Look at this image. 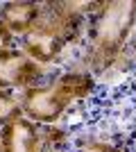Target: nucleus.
<instances>
[{
    "instance_id": "obj_1",
    "label": "nucleus",
    "mask_w": 136,
    "mask_h": 152,
    "mask_svg": "<svg viewBox=\"0 0 136 152\" xmlns=\"http://www.w3.org/2000/svg\"><path fill=\"white\" fill-rule=\"evenodd\" d=\"M136 32V0H107L100 2L97 12L86 25L84 64L86 73L104 75L116 68L123 50Z\"/></svg>"
},
{
    "instance_id": "obj_2",
    "label": "nucleus",
    "mask_w": 136,
    "mask_h": 152,
    "mask_svg": "<svg viewBox=\"0 0 136 152\" xmlns=\"http://www.w3.org/2000/svg\"><path fill=\"white\" fill-rule=\"evenodd\" d=\"M97 80L86 70H64L20 93L23 116L36 125H57L75 104L95 95Z\"/></svg>"
},
{
    "instance_id": "obj_3",
    "label": "nucleus",
    "mask_w": 136,
    "mask_h": 152,
    "mask_svg": "<svg viewBox=\"0 0 136 152\" xmlns=\"http://www.w3.org/2000/svg\"><path fill=\"white\" fill-rule=\"evenodd\" d=\"M89 18L75 12L68 2H45L39 23L30 34L20 39L18 48L36 64L50 68L68 45L77 43L82 34H86Z\"/></svg>"
},
{
    "instance_id": "obj_4",
    "label": "nucleus",
    "mask_w": 136,
    "mask_h": 152,
    "mask_svg": "<svg viewBox=\"0 0 136 152\" xmlns=\"http://www.w3.org/2000/svg\"><path fill=\"white\" fill-rule=\"evenodd\" d=\"M48 73L50 68L30 59L20 48H9L0 52V89L5 91L23 93L48 80Z\"/></svg>"
},
{
    "instance_id": "obj_5",
    "label": "nucleus",
    "mask_w": 136,
    "mask_h": 152,
    "mask_svg": "<svg viewBox=\"0 0 136 152\" xmlns=\"http://www.w3.org/2000/svg\"><path fill=\"white\" fill-rule=\"evenodd\" d=\"M0 141L2 152H45L41 127L25 116L0 127Z\"/></svg>"
},
{
    "instance_id": "obj_6",
    "label": "nucleus",
    "mask_w": 136,
    "mask_h": 152,
    "mask_svg": "<svg viewBox=\"0 0 136 152\" xmlns=\"http://www.w3.org/2000/svg\"><path fill=\"white\" fill-rule=\"evenodd\" d=\"M45 9V2H34V0H7L0 2V20L9 27L14 37L23 39L32 32V27L39 23L41 14Z\"/></svg>"
},
{
    "instance_id": "obj_7",
    "label": "nucleus",
    "mask_w": 136,
    "mask_h": 152,
    "mask_svg": "<svg viewBox=\"0 0 136 152\" xmlns=\"http://www.w3.org/2000/svg\"><path fill=\"white\" fill-rule=\"evenodd\" d=\"M41 127V136H43V145L45 152H68V143H71V134L66 127L57 125H39Z\"/></svg>"
},
{
    "instance_id": "obj_8",
    "label": "nucleus",
    "mask_w": 136,
    "mask_h": 152,
    "mask_svg": "<svg viewBox=\"0 0 136 152\" xmlns=\"http://www.w3.org/2000/svg\"><path fill=\"white\" fill-rule=\"evenodd\" d=\"M23 116V104H20V93L16 91L0 89V127L9 125L12 121Z\"/></svg>"
},
{
    "instance_id": "obj_9",
    "label": "nucleus",
    "mask_w": 136,
    "mask_h": 152,
    "mask_svg": "<svg viewBox=\"0 0 136 152\" xmlns=\"http://www.w3.org/2000/svg\"><path fill=\"white\" fill-rule=\"evenodd\" d=\"M132 68H136V37L127 43V48L123 50V55H120V59L116 61V68L113 70L127 73V70H132Z\"/></svg>"
},
{
    "instance_id": "obj_10",
    "label": "nucleus",
    "mask_w": 136,
    "mask_h": 152,
    "mask_svg": "<svg viewBox=\"0 0 136 152\" xmlns=\"http://www.w3.org/2000/svg\"><path fill=\"white\" fill-rule=\"evenodd\" d=\"M79 152H125V150L102 139H86L79 148Z\"/></svg>"
},
{
    "instance_id": "obj_11",
    "label": "nucleus",
    "mask_w": 136,
    "mask_h": 152,
    "mask_svg": "<svg viewBox=\"0 0 136 152\" xmlns=\"http://www.w3.org/2000/svg\"><path fill=\"white\" fill-rule=\"evenodd\" d=\"M14 41H16V37H14L12 32H9V27H7L5 23L0 20V52L14 48Z\"/></svg>"
},
{
    "instance_id": "obj_12",
    "label": "nucleus",
    "mask_w": 136,
    "mask_h": 152,
    "mask_svg": "<svg viewBox=\"0 0 136 152\" xmlns=\"http://www.w3.org/2000/svg\"><path fill=\"white\" fill-rule=\"evenodd\" d=\"M0 152H2V141H0Z\"/></svg>"
}]
</instances>
